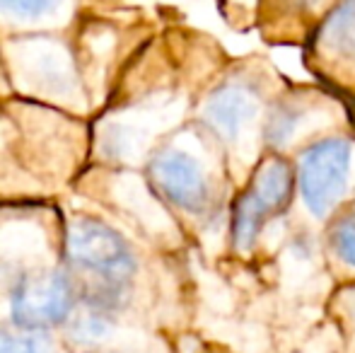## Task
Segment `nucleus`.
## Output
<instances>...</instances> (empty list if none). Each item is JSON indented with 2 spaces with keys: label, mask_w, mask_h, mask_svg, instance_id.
Returning <instances> with one entry per match:
<instances>
[{
  "label": "nucleus",
  "mask_w": 355,
  "mask_h": 353,
  "mask_svg": "<svg viewBox=\"0 0 355 353\" xmlns=\"http://www.w3.org/2000/svg\"><path fill=\"white\" fill-rule=\"evenodd\" d=\"M61 264L75 276L80 305L121 317L131 307L138 255L131 242L97 216H73L61 235Z\"/></svg>",
  "instance_id": "nucleus-1"
},
{
  "label": "nucleus",
  "mask_w": 355,
  "mask_h": 353,
  "mask_svg": "<svg viewBox=\"0 0 355 353\" xmlns=\"http://www.w3.org/2000/svg\"><path fill=\"white\" fill-rule=\"evenodd\" d=\"M80 305L78 281L63 264L22 268L10 278L8 322L34 332L63 329Z\"/></svg>",
  "instance_id": "nucleus-2"
},
{
  "label": "nucleus",
  "mask_w": 355,
  "mask_h": 353,
  "mask_svg": "<svg viewBox=\"0 0 355 353\" xmlns=\"http://www.w3.org/2000/svg\"><path fill=\"white\" fill-rule=\"evenodd\" d=\"M148 182L155 196L184 216L203 218L215 206V179L206 157L182 143H167L153 153Z\"/></svg>",
  "instance_id": "nucleus-3"
},
{
  "label": "nucleus",
  "mask_w": 355,
  "mask_h": 353,
  "mask_svg": "<svg viewBox=\"0 0 355 353\" xmlns=\"http://www.w3.org/2000/svg\"><path fill=\"white\" fill-rule=\"evenodd\" d=\"M353 143L343 136L314 141L300 153L297 189L302 203L314 218L324 221L338 208L351 184Z\"/></svg>",
  "instance_id": "nucleus-4"
},
{
  "label": "nucleus",
  "mask_w": 355,
  "mask_h": 353,
  "mask_svg": "<svg viewBox=\"0 0 355 353\" xmlns=\"http://www.w3.org/2000/svg\"><path fill=\"white\" fill-rule=\"evenodd\" d=\"M261 109L259 87L249 80H227L215 87L201 109V121L225 146H237Z\"/></svg>",
  "instance_id": "nucleus-5"
},
{
  "label": "nucleus",
  "mask_w": 355,
  "mask_h": 353,
  "mask_svg": "<svg viewBox=\"0 0 355 353\" xmlns=\"http://www.w3.org/2000/svg\"><path fill=\"white\" fill-rule=\"evenodd\" d=\"M17 49V63L27 78H32L34 87L39 92H46L49 97H61L73 92L75 73L73 58L66 49L46 39H29V44H15Z\"/></svg>",
  "instance_id": "nucleus-6"
},
{
  "label": "nucleus",
  "mask_w": 355,
  "mask_h": 353,
  "mask_svg": "<svg viewBox=\"0 0 355 353\" xmlns=\"http://www.w3.org/2000/svg\"><path fill=\"white\" fill-rule=\"evenodd\" d=\"M247 187L263 203V208L271 213V218H276L288 211L290 203H293L297 172H295L293 162H288L278 153H271L257 165L254 177L249 179Z\"/></svg>",
  "instance_id": "nucleus-7"
},
{
  "label": "nucleus",
  "mask_w": 355,
  "mask_h": 353,
  "mask_svg": "<svg viewBox=\"0 0 355 353\" xmlns=\"http://www.w3.org/2000/svg\"><path fill=\"white\" fill-rule=\"evenodd\" d=\"M268 221H271V213L254 196L252 189L244 187V191L234 198L232 213H230V235H232L234 250L239 252L252 250Z\"/></svg>",
  "instance_id": "nucleus-8"
},
{
  "label": "nucleus",
  "mask_w": 355,
  "mask_h": 353,
  "mask_svg": "<svg viewBox=\"0 0 355 353\" xmlns=\"http://www.w3.org/2000/svg\"><path fill=\"white\" fill-rule=\"evenodd\" d=\"M68 0H0V22L34 27L61 17Z\"/></svg>",
  "instance_id": "nucleus-9"
},
{
  "label": "nucleus",
  "mask_w": 355,
  "mask_h": 353,
  "mask_svg": "<svg viewBox=\"0 0 355 353\" xmlns=\"http://www.w3.org/2000/svg\"><path fill=\"white\" fill-rule=\"evenodd\" d=\"M307 121V109L300 102H281L278 107H273L271 117L266 119V131L263 138L266 143L278 150V148L288 146L295 138V133L300 131V126Z\"/></svg>",
  "instance_id": "nucleus-10"
},
{
  "label": "nucleus",
  "mask_w": 355,
  "mask_h": 353,
  "mask_svg": "<svg viewBox=\"0 0 355 353\" xmlns=\"http://www.w3.org/2000/svg\"><path fill=\"white\" fill-rule=\"evenodd\" d=\"M324 44L338 56L355 58V0H343L324 27Z\"/></svg>",
  "instance_id": "nucleus-11"
},
{
  "label": "nucleus",
  "mask_w": 355,
  "mask_h": 353,
  "mask_svg": "<svg viewBox=\"0 0 355 353\" xmlns=\"http://www.w3.org/2000/svg\"><path fill=\"white\" fill-rule=\"evenodd\" d=\"M0 353H58L53 332H34L15 325H0Z\"/></svg>",
  "instance_id": "nucleus-12"
},
{
  "label": "nucleus",
  "mask_w": 355,
  "mask_h": 353,
  "mask_svg": "<svg viewBox=\"0 0 355 353\" xmlns=\"http://www.w3.org/2000/svg\"><path fill=\"white\" fill-rule=\"evenodd\" d=\"M329 245L336 259L355 271V201L334 218L331 230H329Z\"/></svg>",
  "instance_id": "nucleus-13"
},
{
  "label": "nucleus",
  "mask_w": 355,
  "mask_h": 353,
  "mask_svg": "<svg viewBox=\"0 0 355 353\" xmlns=\"http://www.w3.org/2000/svg\"><path fill=\"white\" fill-rule=\"evenodd\" d=\"M78 353H123V351H109V349H97V351H78Z\"/></svg>",
  "instance_id": "nucleus-14"
},
{
  "label": "nucleus",
  "mask_w": 355,
  "mask_h": 353,
  "mask_svg": "<svg viewBox=\"0 0 355 353\" xmlns=\"http://www.w3.org/2000/svg\"><path fill=\"white\" fill-rule=\"evenodd\" d=\"M307 3H314V0H307Z\"/></svg>",
  "instance_id": "nucleus-15"
}]
</instances>
